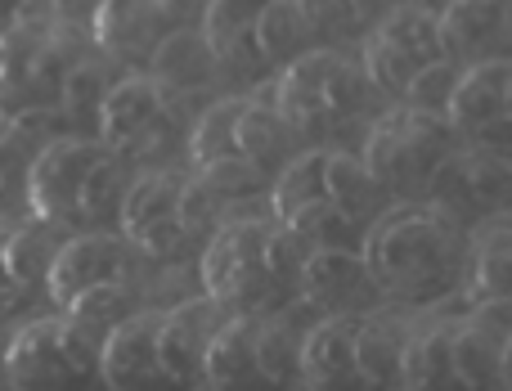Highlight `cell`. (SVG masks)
Masks as SVG:
<instances>
[{
	"label": "cell",
	"mask_w": 512,
	"mask_h": 391,
	"mask_svg": "<svg viewBox=\"0 0 512 391\" xmlns=\"http://www.w3.org/2000/svg\"><path fill=\"white\" fill-rule=\"evenodd\" d=\"M360 257L369 266V279L378 297H391L405 311L445 302L463 288L468 275V234L454 230L436 207L400 203L387 207L364 230Z\"/></svg>",
	"instance_id": "6da1fadb"
},
{
	"label": "cell",
	"mask_w": 512,
	"mask_h": 391,
	"mask_svg": "<svg viewBox=\"0 0 512 391\" xmlns=\"http://www.w3.org/2000/svg\"><path fill=\"white\" fill-rule=\"evenodd\" d=\"M261 90L274 104V113L292 126V135H328L378 99L364 68L355 59H346L337 45L301 54L297 63H288L279 72L274 86Z\"/></svg>",
	"instance_id": "7a4b0ae2"
},
{
	"label": "cell",
	"mask_w": 512,
	"mask_h": 391,
	"mask_svg": "<svg viewBox=\"0 0 512 391\" xmlns=\"http://www.w3.org/2000/svg\"><path fill=\"white\" fill-rule=\"evenodd\" d=\"M68 32L72 23L63 18L27 14L0 32V122L59 108L63 77L77 63V54L68 50Z\"/></svg>",
	"instance_id": "3957f363"
},
{
	"label": "cell",
	"mask_w": 512,
	"mask_h": 391,
	"mask_svg": "<svg viewBox=\"0 0 512 391\" xmlns=\"http://www.w3.org/2000/svg\"><path fill=\"white\" fill-rule=\"evenodd\" d=\"M454 140L459 135L450 131L445 117L396 104L369 126L360 162L387 198H423L436 167L454 153Z\"/></svg>",
	"instance_id": "277c9868"
},
{
	"label": "cell",
	"mask_w": 512,
	"mask_h": 391,
	"mask_svg": "<svg viewBox=\"0 0 512 391\" xmlns=\"http://www.w3.org/2000/svg\"><path fill=\"white\" fill-rule=\"evenodd\" d=\"M265 239H270V221H256V216L221 225L198 261L203 297H212L230 315H274L270 302L283 288L270 279Z\"/></svg>",
	"instance_id": "5b68a950"
},
{
	"label": "cell",
	"mask_w": 512,
	"mask_h": 391,
	"mask_svg": "<svg viewBox=\"0 0 512 391\" xmlns=\"http://www.w3.org/2000/svg\"><path fill=\"white\" fill-rule=\"evenodd\" d=\"M423 203L463 234L512 221V158L495 149H454L436 167Z\"/></svg>",
	"instance_id": "8992f818"
},
{
	"label": "cell",
	"mask_w": 512,
	"mask_h": 391,
	"mask_svg": "<svg viewBox=\"0 0 512 391\" xmlns=\"http://www.w3.org/2000/svg\"><path fill=\"white\" fill-rule=\"evenodd\" d=\"M104 149L108 144L90 140V135H63V140H50L36 153L23 185L36 221L54 225V230L81 225V189H86L90 167L104 158Z\"/></svg>",
	"instance_id": "52a82bcc"
},
{
	"label": "cell",
	"mask_w": 512,
	"mask_h": 391,
	"mask_svg": "<svg viewBox=\"0 0 512 391\" xmlns=\"http://www.w3.org/2000/svg\"><path fill=\"white\" fill-rule=\"evenodd\" d=\"M180 185L185 176L180 171H144L140 180H131L117 207V221H122V239L135 243L140 252L158 261H171L189 248L185 225L176 221V203H180Z\"/></svg>",
	"instance_id": "ba28073f"
},
{
	"label": "cell",
	"mask_w": 512,
	"mask_h": 391,
	"mask_svg": "<svg viewBox=\"0 0 512 391\" xmlns=\"http://www.w3.org/2000/svg\"><path fill=\"white\" fill-rule=\"evenodd\" d=\"M0 378H5L9 391H86L95 374H86L68 356L59 333V315H32L9 338Z\"/></svg>",
	"instance_id": "9c48e42d"
},
{
	"label": "cell",
	"mask_w": 512,
	"mask_h": 391,
	"mask_svg": "<svg viewBox=\"0 0 512 391\" xmlns=\"http://www.w3.org/2000/svg\"><path fill=\"white\" fill-rule=\"evenodd\" d=\"M508 81L512 59L468 63L454 81V95L445 104V122L472 149H495L508 131Z\"/></svg>",
	"instance_id": "30bf717a"
},
{
	"label": "cell",
	"mask_w": 512,
	"mask_h": 391,
	"mask_svg": "<svg viewBox=\"0 0 512 391\" xmlns=\"http://www.w3.org/2000/svg\"><path fill=\"white\" fill-rule=\"evenodd\" d=\"M301 302L319 311V320H360V315L378 311L382 297L369 279L360 252L346 248H319L306 257V270L297 279Z\"/></svg>",
	"instance_id": "8fae6325"
},
{
	"label": "cell",
	"mask_w": 512,
	"mask_h": 391,
	"mask_svg": "<svg viewBox=\"0 0 512 391\" xmlns=\"http://www.w3.org/2000/svg\"><path fill=\"white\" fill-rule=\"evenodd\" d=\"M158 320L162 311H135L122 320L99 347V378L108 391H180L158 356Z\"/></svg>",
	"instance_id": "7c38bea8"
},
{
	"label": "cell",
	"mask_w": 512,
	"mask_h": 391,
	"mask_svg": "<svg viewBox=\"0 0 512 391\" xmlns=\"http://www.w3.org/2000/svg\"><path fill=\"white\" fill-rule=\"evenodd\" d=\"M126 270H131V252H126L122 234H68L50 261L45 297L63 311V306H72L90 288L126 279Z\"/></svg>",
	"instance_id": "4fadbf2b"
},
{
	"label": "cell",
	"mask_w": 512,
	"mask_h": 391,
	"mask_svg": "<svg viewBox=\"0 0 512 391\" xmlns=\"http://www.w3.org/2000/svg\"><path fill=\"white\" fill-rule=\"evenodd\" d=\"M230 320V311L212 302V297H185V302L167 306L158 320V356L167 374L176 378L180 391H203V365L207 347H212L216 329Z\"/></svg>",
	"instance_id": "5bb4252c"
},
{
	"label": "cell",
	"mask_w": 512,
	"mask_h": 391,
	"mask_svg": "<svg viewBox=\"0 0 512 391\" xmlns=\"http://www.w3.org/2000/svg\"><path fill=\"white\" fill-rule=\"evenodd\" d=\"M441 50L459 68L486 59H512V0H445L436 9Z\"/></svg>",
	"instance_id": "9a60e30c"
},
{
	"label": "cell",
	"mask_w": 512,
	"mask_h": 391,
	"mask_svg": "<svg viewBox=\"0 0 512 391\" xmlns=\"http://www.w3.org/2000/svg\"><path fill=\"white\" fill-rule=\"evenodd\" d=\"M171 27L185 23H176L167 0H99L90 9V41L126 63H149Z\"/></svg>",
	"instance_id": "2e32d148"
},
{
	"label": "cell",
	"mask_w": 512,
	"mask_h": 391,
	"mask_svg": "<svg viewBox=\"0 0 512 391\" xmlns=\"http://www.w3.org/2000/svg\"><path fill=\"white\" fill-rule=\"evenodd\" d=\"M256 329H261L256 315H230L216 329L203 365V391H288L265 369Z\"/></svg>",
	"instance_id": "e0dca14e"
},
{
	"label": "cell",
	"mask_w": 512,
	"mask_h": 391,
	"mask_svg": "<svg viewBox=\"0 0 512 391\" xmlns=\"http://www.w3.org/2000/svg\"><path fill=\"white\" fill-rule=\"evenodd\" d=\"M414 333V311H405V306H378V311L355 320V365H360L369 391H400L405 351Z\"/></svg>",
	"instance_id": "ac0fdd59"
},
{
	"label": "cell",
	"mask_w": 512,
	"mask_h": 391,
	"mask_svg": "<svg viewBox=\"0 0 512 391\" xmlns=\"http://www.w3.org/2000/svg\"><path fill=\"white\" fill-rule=\"evenodd\" d=\"M306 391H369L355 365V320H319L301 333Z\"/></svg>",
	"instance_id": "d6986e66"
},
{
	"label": "cell",
	"mask_w": 512,
	"mask_h": 391,
	"mask_svg": "<svg viewBox=\"0 0 512 391\" xmlns=\"http://www.w3.org/2000/svg\"><path fill=\"white\" fill-rule=\"evenodd\" d=\"M167 113H171V99L153 86L149 72H135V77H122L104 90V99H99V135L95 140L108 144L113 153H122L126 144H135Z\"/></svg>",
	"instance_id": "ffe728a7"
},
{
	"label": "cell",
	"mask_w": 512,
	"mask_h": 391,
	"mask_svg": "<svg viewBox=\"0 0 512 391\" xmlns=\"http://www.w3.org/2000/svg\"><path fill=\"white\" fill-rule=\"evenodd\" d=\"M463 288L472 311H490L512 324V221L472 234Z\"/></svg>",
	"instance_id": "44dd1931"
},
{
	"label": "cell",
	"mask_w": 512,
	"mask_h": 391,
	"mask_svg": "<svg viewBox=\"0 0 512 391\" xmlns=\"http://www.w3.org/2000/svg\"><path fill=\"white\" fill-rule=\"evenodd\" d=\"M512 324L490 311H468L450 320V356L472 391H499V351Z\"/></svg>",
	"instance_id": "7402d4cb"
},
{
	"label": "cell",
	"mask_w": 512,
	"mask_h": 391,
	"mask_svg": "<svg viewBox=\"0 0 512 391\" xmlns=\"http://www.w3.org/2000/svg\"><path fill=\"white\" fill-rule=\"evenodd\" d=\"M216 54L207 45V36L198 32V23H185V27H171L162 36V45L149 54V77L162 95H189V90L207 86L216 77Z\"/></svg>",
	"instance_id": "603a6c76"
},
{
	"label": "cell",
	"mask_w": 512,
	"mask_h": 391,
	"mask_svg": "<svg viewBox=\"0 0 512 391\" xmlns=\"http://www.w3.org/2000/svg\"><path fill=\"white\" fill-rule=\"evenodd\" d=\"M292 140H297V135H292V126L274 113V104L265 99V90L248 95L239 122H234V158L252 162L256 171H265V176L274 180L301 153V149H292Z\"/></svg>",
	"instance_id": "cb8c5ba5"
},
{
	"label": "cell",
	"mask_w": 512,
	"mask_h": 391,
	"mask_svg": "<svg viewBox=\"0 0 512 391\" xmlns=\"http://www.w3.org/2000/svg\"><path fill=\"white\" fill-rule=\"evenodd\" d=\"M265 5L270 0H207L203 5V18H198V32L207 36V45H212L216 63H234V68L252 72L261 68V59H256V18L265 14Z\"/></svg>",
	"instance_id": "d4e9b609"
},
{
	"label": "cell",
	"mask_w": 512,
	"mask_h": 391,
	"mask_svg": "<svg viewBox=\"0 0 512 391\" xmlns=\"http://www.w3.org/2000/svg\"><path fill=\"white\" fill-rule=\"evenodd\" d=\"M324 189H328V203H333L337 212L351 216L355 225H364V230H369V225L387 212V194H382L378 180L369 176V167L360 162V153L328 149Z\"/></svg>",
	"instance_id": "484cf974"
},
{
	"label": "cell",
	"mask_w": 512,
	"mask_h": 391,
	"mask_svg": "<svg viewBox=\"0 0 512 391\" xmlns=\"http://www.w3.org/2000/svg\"><path fill=\"white\" fill-rule=\"evenodd\" d=\"M400 391H472L454 369L450 356V320H436L414 333L405 351V374H400Z\"/></svg>",
	"instance_id": "4316f807"
},
{
	"label": "cell",
	"mask_w": 512,
	"mask_h": 391,
	"mask_svg": "<svg viewBox=\"0 0 512 391\" xmlns=\"http://www.w3.org/2000/svg\"><path fill=\"white\" fill-rule=\"evenodd\" d=\"M378 41H387L391 50H400L414 68H427V63L445 59L441 50V27H436V9L423 5V0H405L396 5L378 27H369Z\"/></svg>",
	"instance_id": "83f0119b"
},
{
	"label": "cell",
	"mask_w": 512,
	"mask_h": 391,
	"mask_svg": "<svg viewBox=\"0 0 512 391\" xmlns=\"http://www.w3.org/2000/svg\"><path fill=\"white\" fill-rule=\"evenodd\" d=\"M256 59H261V68H288V63H297L301 54H310V27L306 18H301L297 0H270L265 5V14L256 18Z\"/></svg>",
	"instance_id": "f1b7e54d"
},
{
	"label": "cell",
	"mask_w": 512,
	"mask_h": 391,
	"mask_svg": "<svg viewBox=\"0 0 512 391\" xmlns=\"http://www.w3.org/2000/svg\"><path fill=\"white\" fill-rule=\"evenodd\" d=\"M324 162H328V149H301L297 158L270 180V221H288L301 207L324 203L328 198Z\"/></svg>",
	"instance_id": "f546056e"
},
{
	"label": "cell",
	"mask_w": 512,
	"mask_h": 391,
	"mask_svg": "<svg viewBox=\"0 0 512 391\" xmlns=\"http://www.w3.org/2000/svg\"><path fill=\"white\" fill-rule=\"evenodd\" d=\"M59 243H63V230H54V225H45V221L9 225V239H5V275H9V284H18V288L45 284Z\"/></svg>",
	"instance_id": "4dcf8cb0"
},
{
	"label": "cell",
	"mask_w": 512,
	"mask_h": 391,
	"mask_svg": "<svg viewBox=\"0 0 512 391\" xmlns=\"http://www.w3.org/2000/svg\"><path fill=\"white\" fill-rule=\"evenodd\" d=\"M135 311H144V306H140V297H135V288L126 284V279L99 284V288H90V293H81L72 306H63V315H68L77 329H86L95 342H104L108 333H113L122 320H131Z\"/></svg>",
	"instance_id": "1f68e13d"
},
{
	"label": "cell",
	"mask_w": 512,
	"mask_h": 391,
	"mask_svg": "<svg viewBox=\"0 0 512 391\" xmlns=\"http://www.w3.org/2000/svg\"><path fill=\"white\" fill-rule=\"evenodd\" d=\"M279 225H288V230L297 234L310 252H319V248L360 252V243H364V225H355L346 212H337L328 198L324 203H315V207H301L297 216H288V221H279Z\"/></svg>",
	"instance_id": "d6a6232c"
},
{
	"label": "cell",
	"mask_w": 512,
	"mask_h": 391,
	"mask_svg": "<svg viewBox=\"0 0 512 391\" xmlns=\"http://www.w3.org/2000/svg\"><path fill=\"white\" fill-rule=\"evenodd\" d=\"M243 104H248V95L216 99V104L194 122V131H189V162H194L198 171L221 162V158H234V122H239Z\"/></svg>",
	"instance_id": "836d02e7"
},
{
	"label": "cell",
	"mask_w": 512,
	"mask_h": 391,
	"mask_svg": "<svg viewBox=\"0 0 512 391\" xmlns=\"http://www.w3.org/2000/svg\"><path fill=\"white\" fill-rule=\"evenodd\" d=\"M126 194V158H117L113 149H104V158L90 167L86 189H81V225L86 221H104L108 212L122 207Z\"/></svg>",
	"instance_id": "e575fe53"
},
{
	"label": "cell",
	"mask_w": 512,
	"mask_h": 391,
	"mask_svg": "<svg viewBox=\"0 0 512 391\" xmlns=\"http://www.w3.org/2000/svg\"><path fill=\"white\" fill-rule=\"evenodd\" d=\"M459 63L454 59H436L427 63V68L414 72V81H409L405 99L400 104L405 108H418V113H432V117H445V104H450L454 95V81H459Z\"/></svg>",
	"instance_id": "d590c367"
},
{
	"label": "cell",
	"mask_w": 512,
	"mask_h": 391,
	"mask_svg": "<svg viewBox=\"0 0 512 391\" xmlns=\"http://www.w3.org/2000/svg\"><path fill=\"white\" fill-rule=\"evenodd\" d=\"M198 176L216 189V198H221L225 207L248 203V198H256V194H270V176L256 171L252 162H243V158H221V162H212V167H203Z\"/></svg>",
	"instance_id": "8d00e7d4"
},
{
	"label": "cell",
	"mask_w": 512,
	"mask_h": 391,
	"mask_svg": "<svg viewBox=\"0 0 512 391\" xmlns=\"http://www.w3.org/2000/svg\"><path fill=\"white\" fill-rule=\"evenodd\" d=\"M310 248L288 230V225L270 221V239H265V261H270V279L283 288V293H297V279L306 270Z\"/></svg>",
	"instance_id": "74e56055"
},
{
	"label": "cell",
	"mask_w": 512,
	"mask_h": 391,
	"mask_svg": "<svg viewBox=\"0 0 512 391\" xmlns=\"http://www.w3.org/2000/svg\"><path fill=\"white\" fill-rule=\"evenodd\" d=\"M225 212V203L216 198V189L207 185L203 176H189L185 185H180V203H176V221L185 225V234L194 239V234L212 230L216 216Z\"/></svg>",
	"instance_id": "f35d334b"
},
{
	"label": "cell",
	"mask_w": 512,
	"mask_h": 391,
	"mask_svg": "<svg viewBox=\"0 0 512 391\" xmlns=\"http://www.w3.org/2000/svg\"><path fill=\"white\" fill-rule=\"evenodd\" d=\"M301 18H306L310 36H324V41H346L351 32H360L351 14V0H297Z\"/></svg>",
	"instance_id": "ab89813d"
},
{
	"label": "cell",
	"mask_w": 512,
	"mask_h": 391,
	"mask_svg": "<svg viewBox=\"0 0 512 391\" xmlns=\"http://www.w3.org/2000/svg\"><path fill=\"white\" fill-rule=\"evenodd\" d=\"M499 391H512V329L504 338V351H499Z\"/></svg>",
	"instance_id": "60d3db41"
},
{
	"label": "cell",
	"mask_w": 512,
	"mask_h": 391,
	"mask_svg": "<svg viewBox=\"0 0 512 391\" xmlns=\"http://www.w3.org/2000/svg\"><path fill=\"white\" fill-rule=\"evenodd\" d=\"M18 14H23V0H0V32H5Z\"/></svg>",
	"instance_id": "b9f144b4"
},
{
	"label": "cell",
	"mask_w": 512,
	"mask_h": 391,
	"mask_svg": "<svg viewBox=\"0 0 512 391\" xmlns=\"http://www.w3.org/2000/svg\"><path fill=\"white\" fill-rule=\"evenodd\" d=\"M198 5H207V0H167V9L176 14V23H185V14H194Z\"/></svg>",
	"instance_id": "7bdbcfd3"
},
{
	"label": "cell",
	"mask_w": 512,
	"mask_h": 391,
	"mask_svg": "<svg viewBox=\"0 0 512 391\" xmlns=\"http://www.w3.org/2000/svg\"><path fill=\"white\" fill-rule=\"evenodd\" d=\"M5 239H9V221H0V288H9V275H5Z\"/></svg>",
	"instance_id": "ee69618b"
},
{
	"label": "cell",
	"mask_w": 512,
	"mask_h": 391,
	"mask_svg": "<svg viewBox=\"0 0 512 391\" xmlns=\"http://www.w3.org/2000/svg\"><path fill=\"white\" fill-rule=\"evenodd\" d=\"M18 329H23V324H18ZM9 338H14V324L0 320V369H5V347H9Z\"/></svg>",
	"instance_id": "f6af8a7d"
},
{
	"label": "cell",
	"mask_w": 512,
	"mask_h": 391,
	"mask_svg": "<svg viewBox=\"0 0 512 391\" xmlns=\"http://www.w3.org/2000/svg\"><path fill=\"white\" fill-rule=\"evenodd\" d=\"M508 131H512V81H508Z\"/></svg>",
	"instance_id": "bcb514c9"
},
{
	"label": "cell",
	"mask_w": 512,
	"mask_h": 391,
	"mask_svg": "<svg viewBox=\"0 0 512 391\" xmlns=\"http://www.w3.org/2000/svg\"><path fill=\"white\" fill-rule=\"evenodd\" d=\"M32 5H45V0H23V14H27V9H32Z\"/></svg>",
	"instance_id": "7dc6e473"
},
{
	"label": "cell",
	"mask_w": 512,
	"mask_h": 391,
	"mask_svg": "<svg viewBox=\"0 0 512 391\" xmlns=\"http://www.w3.org/2000/svg\"><path fill=\"white\" fill-rule=\"evenodd\" d=\"M0 126H5V122H0Z\"/></svg>",
	"instance_id": "c3c4849f"
}]
</instances>
